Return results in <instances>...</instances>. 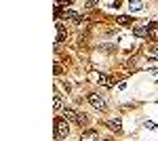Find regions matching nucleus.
<instances>
[{
  "mask_svg": "<svg viewBox=\"0 0 158 141\" xmlns=\"http://www.w3.org/2000/svg\"><path fill=\"white\" fill-rule=\"evenodd\" d=\"M68 133H70L68 122H65L61 116H57V118H55V139H63V137H68Z\"/></svg>",
  "mask_w": 158,
  "mask_h": 141,
  "instance_id": "f257e3e1",
  "label": "nucleus"
},
{
  "mask_svg": "<svg viewBox=\"0 0 158 141\" xmlns=\"http://www.w3.org/2000/svg\"><path fill=\"white\" fill-rule=\"evenodd\" d=\"M89 103L95 107V110H99V112H106V110H108V103L103 101V97H101V95H95V93L89 95Z\"/></svg>",
  "mask_w": 158,
  "mask_h": 141,
  "instance_id": "f03ea898",
  "label": "nucleus"
},
{
  "mask_svg": "<svg viewBox=\"0 0 158 141\" xmlns=\"http://www.w3.org/2000/svg\"><path fill=\"white\" fill-rule=\"evenodd\" d=\"M108 126L114 131V133H122V122H120V118H112V120L108 122Z\"/></svg>",
  "mask_w": 158,
  "mask_h": 141,
  "instance_id": "7ed1b4c3",
  "label": "nucleus"
},
{
  "mask_svg": "<svg viewBox=\"0 0 158 141\" xmlns=\"http://www.w3.org/2000/svg\"><path fill=\"white\" fill-rule=\"evenodd\" d=\"M146 4H143V0H129V11L135 13V11H141Z\"/></svg>",
  "mask_w": 158,
  "mask_h": 141,
  "instance_id": "20e7f679",
  "label": "nucleus"
},
{
  "mask_svg": "<svg viewBox=\"0 0 158 141\" xmlns=\"http://www.w3.org/2000/svg\"><path fill=\"white\" fill-rule=\"evenodd\" d=\"M63 118H65V120H72V122H76V120H78V114H76L74 110H70V107H63Z\"/></svg>",
  "mask_w": 158,
  "mask_h": 141,
  "instance_id": "39448f33",
  "label": "nucleus"
},
{
  "mask_svg": "<svg viewBox=\"0 0 158 141\" xmlns=\"http://www.w3.org/2000/svg\"><path fill=\"white\" fill-rule=\"evenodd\" d=\"M150 30H152L150 25H139V27L135 30V36H139V38H143V36H148V34H150Z\"/></svg>",
  "mask_w": 158,
  "mask_h": 141,
  "instance_id": "423d86ee",
  "label": "nucleus"
},
{
  "mask_svg": "<svg viewBox=\"0 0 158 141\" xmlns=\"http://www.w3.org/2000/svg\"><path fill=\"white\" fill-rule=\"evenodd\" d=\"M63 38H65V27H63V25L57 21V42H55V44H59Z\"/></svg>",
  "mask_w": 158,
  "mask_h": 141,
  "instance_id": "0eeeda50",
  "label": "nucleus"
},
{
  "mask_svg": "<svg viewBox=\"0 0 158 141\" xmlns=\"http://www.w3.org/2000/svg\"><path fill=\"white\" fill-rule=\"evenodd\" d=\"M93 78H95V82H97V84H112V82H110V78H108V76H103V74H95Z\"/></svg>",
  "mask_w": 158,
  "mask_h": 141,
  "instance_id": "6e6552de",
  "label": "nucleus"
},
{
  "mask_svg": "<svg viewBox=\"0 0 158 141\" xmlns=\"http://www.w3.org/2000/svg\"><path fill=\"white\" fill-rule=\"evenodd\" d=\"M53 107H55L57 112L61 110V95L59 93H55V97H53Z\"/></svg>",
  "mask_w": 158,
  "mask_h": 141,
  "instance_id": "1a4fd4ad",
  "label": "nucleus"
},
{
  "mask_svg": "<svg viewBox=\"0 0 158 141\" xmlns=\"http://www.w3.org/2000/svg\"><path fill=\"white\" fill-rule=\"evenodd\" d=\"M82 139H97V133H95V131H85V133H82Z\"/></svg>",
  "mask_w": 158,
  "mask_h": 141,
  "instance_id": "9d476101",
  "label": "nucleus"
},
{
  "mask_svg": "<svg viewBox=\"0 0 158 141\" xmlns=\"http://www.w3.org/2000/svg\"><path fill=\"white\" fill-rule=\"evenodd\" d=\"M150 27H152V30H150V36H152V38L158 42V25L156 23H150Z\"/></svg>",
  "mask_w": 158,
  "mask_h": 141,
  "instance_id": "9b49d317",
  "label": "nucleus"
},
{
  "mask_svg": "<svg viewBox=\"0 0 158 141\" xmlns=\"http://www.w3.org/2000/svg\"><path fill=\"white\" fill-rule=\"evenodd\" d=\"M116 21H118V23H120V25H129V23H131V21H133V17H124V15H120V17L116 19Z\"/></svg>",
  "mask_w": 158,
  "mask_h": 141,
  "instance_id": "f8f14e48",
  "label": "nucleus"
},
{
  "mask_svg": "<svg viewBox=\"0 0 158 141\" xmlns=\"http://www.w3.org/2000/svg\"><path fill=\"white\" fill-rule=\"evenodd\" d=\"M86 122H89V118H86V114H78V120H76V124H78V126H85Z\"/></svg>",
  "mask_w": 158,
  "mask_h": 141,
  "instance_id": "ddd939ff",
  "label": "nucleus"
},
{
  "mask_svg": "<svg viewBox=\"0 0 158 141\" xmlns=\"http://www.w3.org/2000/svg\"><path fill=\"white\" fill-rule=\"evenodd\" d=\"M55 4H57V6H63V9H65V6H70V4H72V0H55Z\"/></svg>",
  "mask_w": 158,
  "mask_h": 141,
  "instance_id": "4468645a",
  "label": "nucleus"
},
{
  "mask_svg": "<svg viewBox=\"0 0 158 141\" xmlns=\"http://www.w3.org/2000/svg\"><path fill=\"white\" fill-rule=\"evenodd\" d=\"M97 4H99V0H86L85 6H86V9H93V6H97Z\"/></svg>",
  "mask_w": 158,
  "mask_h": 141,
  "instance_id": "2eb2a0df",
  "label": "nucleus"
}]
</instances>
